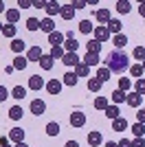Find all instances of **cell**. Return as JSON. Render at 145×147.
<instances>
[{"instance_id": "cell-41", "label": "cell", "mask_w": 145, "mask_h": 147, "mask_svg": "<svg viewBox=\"0 0 145 147\" xmlns=\"http://www.w3.org/2000/svg\"><path fill=\"white\" fill-rule=\"evenodd\" d=\"M46 134H48V136H57V134H60V125H57L55 121L46 123Z\"/></svg>"}, {"instance_id": "cell-26", "label": "cell", "mask_w": 145, "mask_h": 147, "mask_svg": "<svg viewBox=\"0 0 145 147\" xmlns=\"http://www.w3.org/2000/svg\"><path fill=\"white\" fill-rule=\"evenodd\" d=\"M26 66H29V59L22 57V55H16V59H13V68H16V70H24Z\"/></svg>"}, {"instance_id": "cell-34", "label": "cell", "mask_w": 145, "mask_h": 147, "mask_svg": "<svg viewBox=\"0 0 145 147\" xmlns=\"http://www.w3.org/2000/svg\"><path fill=\"white\" fill-rule=\"evenodd\" d=\"M110 75H112V73H110L108 68H106V66H101L99 70H97V75H95V77H97V79H99V81L103 84V81H108V79H110Z\"/></svg>"}, {"instance_id": "cell-5", "label": "cell", "mask_w": 145, "mask_h": 147, "mask_svg": "<svg viewBox=\"0 0 145 147\" xmlns=\"http://www.w3.org/2000/svg\"><path fill=\"white\" fill-rule=\"evenodd\" d=\"M70 125H72V127H84V125H86V114H84V112H72V114H70Z\"/></svg>"}, {"instance_id": "cell-43", "label": "cell", "mask_w": 145, "mask_h": 147, "mask_svg": "<svg viewBox=\"0 0 145 147\" xmlns=\"http://www.w3.org/2000/svg\"><path fill=\"white\" fill-rule=\"evenodd\" d=\"M92 105H95V110H106V108H108V99L106 97H97Z\"/></svg>"}, {"instance_id": "cell-2", "label": "cell", "mask_w": 145, "mask_h": 147, "mask_svg": "<svg viewBox=\"0 0 145 147\" xmlns=\"http://www.w3.org/2000/svg\"><path fill=\"white\" fill-rule=\"evenodd\" d=\"M44 112H46V103H44L42 99H33V101H31V114L42 117Z\"/></svg>"}, {"instance_id": "cell-42", "label": "cell", "mask_w": 145, "mask_h": 147, "mask_svg": "<svg viewBox=\"0 0 145 147\" xmlns=\"http://www.w3.org/2000/svg\"><path fill=\"white\" fill-rule=\"evenodd\" d=\"M2 35L9 37V40H16V26H13V24H5V29H2Z\"/></svg>"}, {"instance_id": "cell-18", "label": "cell", "mask_w": 145, "mask_h": 147, "mask_svg": "<svg viewBox=\"0 0 145 147\" xmlns=\"http://www.w3.org/2000/svg\"><path fill=\"white\" fill-rule=\"evenodd\" d=\"M99 55H95V53H86V57L81 59V64H86V66L90 68V66H99Z\"/></svg>"}, {"instance_id": "cell-12", "label": "cell", "mask_w": 145, "mask_h": 147, "mask_svg": "<svg viewBox=\"0 0 145 147\" xmlns=\"http://www.w3.org/2000/svg\"><path fill=\"white\" fill-rule=\"evenodd\" d=\"M5 18H7V24H16L20 20V9H7Z\"/></svg>"}, {"instance_id": "cell-50", "label": "cell", "mask_w": 145, "mask_h": 147, "mask_svg": "<svg viewBox=\"0 0 145 147\" xmlns=\"http://www.w3.org/2000/svg\"><path fill=\"white\" fill-rule=\"evenodd\" d=\"M70 5H72V9L77 11V9H84V7L88 5V2H86V0H75V2H70Z\"/></svg>"}, {"instance_id": "cell-33", "label": "cell", "mask_w": 145, "mask_h": 147, "mask_svg": "<svg viewBox=\"0 0 145 147\" xmlns=\"http://www.w3.org/2000/svg\"><path fill=\"white\" fill-rule=\"evenodd\" d=\"M103 112H106V117L112 119V121H115V119H119V114H121V112H119V105H108Z\"/></svg>"}, {"instance_id": "cell-49", "label": "cell", "mask_w": 145, "mask_h": 147, "mask_svg": "<svg viewBox=\"0 0 145 147\" xmlns=\"http://www.w3.org/2000/svg\"><path fill=\"white\" fill-rule=\"evenodd\" d=\"M29 7H33L31 0H18V9H20V11H22V9H29Z\"/></svg>"}, {"instance_id": "cell-36", "label": "cell", "mask_w": 145, "mask_h": 147, "mask_svg": "<svg viewBox=\"0 0 145 147\" xmlns=\"http://www.w3.org/2000/svg\"><path fill=\"white\" fill-rule=\"evenodd\" d=\"M101 86H103V84L97 79V77H90V79H88V90H90V92H99Z\"/></svg>"}, {"instance_id": "cell-32", "label": "cell", "mask_w": 145, "mask_h": 147, "mask_svg": "<svg viewBox=\"0 0 145 147\" xmlns=\"http://www.w3.org/2000/svg\"><path fill=\"white\" fill-rule=\"evenodd\" d=\"M86 49H88V53H95V55H99V51H101V42H97L95 37H92L90 42L86 44Z\"/></svg>"}, {"instance_id": "cell-40", "label": "cell", "mask_w": 145, "mask_h": 147, "mask_svg": "<svg viewBox=\"0 0 145 147\" xmlns=\"http://www.w3.org/2000/svg\"><path fill=\"white\" fill-rule=\"evenodd\" d=\"M130 9H132V5H130L127 0H119V2H117V11L119 13H130Z\"/></svg>"}, {"instance_id": "cell-45", "label": "cell", "mask_w": 145, "mask_h": 147, "mask_svg": "<svg viewBox=\"0 0 145 147\" xmlns=\"http://www.w3.org/2000/svg\"><path fill=\"white\" fill-rule=\"evenodd\" d=\"M26 29H29V31H37V29H40V20H37V18H29V20H26Z\"/></svg>"}, {"instance_id": "cell-4", "label": "cell", "mask_w": 145, "mask_h": 147, "mask_svg": "<svg viewBox=\"0 0 145 147\" xmlns=\"http://www.w3.org/2000/svg\"><path fill=\"white\" fill-rule=\"evenodd\" d=\"M125 103L130 105V108H141L143 97H141V94H136V92H127V94H125Z\"/></svg>"}, {"instance_id": "cell-21", "label": "cell", "mask_w": 145, "mask_h": 147, "mask_svg": "<svg viewBox=\"0 0 145 147\" xmlns=\"http://www.w3.org/2000/svg\"><path fill=\"white\" fill-rule=\"evenodd\" d=\"M110 99H112V105H119V103H125V92L123 90H119L117 88L112 94H110Z\"/></svg>"}, {"instance_id": "cell-52", "label": "cell", "mask_w": 145, "mask_h": 147, "mask_svg": "<svg viewBox=\"0 0 145 147\" xmlns=\"http://www.w3.org/2000/svg\"><path fill=\"white\" fill-rule=\"evenodd\" d=\"M117 147H132V141H127V138H121V141L117 143Z\"/></svg>"}, {"instance_id": "cell-17", "label": "cell", "mask_w": 145, "mask_h": 147, "mask_svg": "<svg viewBox=\"0 0 145 147\" xmlns=\"http://www.w3.org/2000/svg\"><path fill=\"white\" fill-rule=\"evenodd\" d=\"M62 46H64V51H66V53H77L79 42L75 40V37H70V40H64V44H62Z\"/></svg>"}, {"instance_id": "cell-47", "label": "cell", "mask_w": 145, "mask_h": 147, "mask_svg": "<svg viewBox=\"0 0 145 147\" xmlns=\"http://www.w3.org/2000/svg\"><path fill=\"white\" fill-rule=\"evenodd\" d=\"M9 94H11V92L7 90L5 86H0V103H2V101H7V99H9Z\"/></svg>"}, {"instance_id": "cell-8", "label": "cell", "mask_w": 145, "mask_h": 147, "mask_svg": "<svg viewBox=\"0 0 145 147\" xmlns=\"http://www.w3.org/2000/svg\"><path fill=\"white\" fill-rule=\"evenodd\" d=\"M44 86H46L44 77H40V75H33V77H29V88H31V90H42Z\"/></svg>"}, {"instance_id": "cell-44", "label": "cell", "mask_w": 145, "mask_h": 147, "mask_svg": "<svg viewBox=\"0 0 145 147\" xmlns=\"http://www.w3.org/2000/svg\"><path fill=\"white\" fill-rule=\"evenodd\" d=\"M130 88H132V81L130 79H125V77H123V79H119V90H123L127 94V92H130Z\"/></svg>"}, {"instance_id": "cell-6", "label": "cell", "mask_w": 145, "mask_h": 147, "mask_svg": "<svg viewBox=\"0 0 145 147\" xmlns=\"http://www.w3.org/2000/svg\"><path fill=\"white\" fill-rule=\"evenodd\" d=\"M64 40H66V35H64V33H60V31L48 33V44H51V46H62V44H64Z\"/></svg>"}, {"instance_id": "cell-25", "label": "cell", "mask_w": 145, "mask_h": 147, "mask_svg": "<svg viewBox=\"0 0 145 147\" xmlns=\"http://www.w3.org/2000/svg\"><path fill=\"white\" fill-rule=\"evenodd\" d=\"M112 129H115V132H125V129H127V121L123 117L115 119V121H112Z\"/></svg>"}, {"instance_id": "cell-30", "label": "cell", "mask_w": 145, "mask_h": 147, "mask_svg": "<svg viewBox=\"0 0 145 147\" xmlns=\"http://www.w3.org/2000/svg\"><path fill=\"white\" fill-rule=\"evenodd\" d=\"M48 55L53 57V59H62V57L66 55V51H64V46H51V53Z\"/></svg>"}, {"instance_id": "cell-39", "label": "cell", "mask_w": 145, "mask_h": 147, "mask_svg": "<svg viewBox=\"0 0 145 147\" xmlns=\"http://www.w3.org/2000/svg\"><path fill=\"white\" fill-rule=\"evenodd\" d=\"M62 79H64V84H66V86H77V79H79V77H77L75 73H66Z\"/></svg>"}, {"instance_id": "cell-29", "label": "cell", "mask_w": 145, "mask_h": 147, "mask_svg": "<svg viewBox=\"0 0 145 147\" xmlns=\"http://www.w3.org/2000/svg\"><path fill=\"white\" fill-rule=\"evenodd\" d=\"M90 31H95V26H92V22H90V20H81V22H79V33L88 35Z\"/></svg>"}, {"instance_id": "cell-7", "label": "cell", "mask_w": 145, "mask_h": 147, "mask_svg": "<svg viewBox=\"0 0 145 147\" xmlns=\"http://www.w3.org/2000/svg\"><path fill=\"white\" fill-rule=\"evenodd\" d=\"M44 88H46L48 94H60V92H62V81L60 79H48Z\"/></svg>"}, {"instance_id": "cell-37", "label": "cell", "mask_w": 145, "mask_h": 147, "mask_svg": "<svg viewBox=\"0 0 145 147\" xmlns=\"http://www.w3.org/2000/svg\"><path fill=\"white\" fill-rule=\"evenodd\" d=\"M75 75H77V77H88V75H90V68L86 66V64H77V66H75Z\"/></svg>"}, {"instance_id": "cell-57", "label": "cell", "mask_w": 145, "mask_h": 147, "mask_svg": "<svg viewBox=\"0 0 145 147\" xmlns=\"http://www.w3.org/2000/svg\"><path fill=\"white\" fill-rule=\"evenodd\" d=\"M103 147H117V143H112V141H108V143H106V145H103Z\"/></svg>"}, {"instance_id": "cell-11", "label": "cell", "mask_w": 145, "mask_h": 147, "mask_svg": "<svg viewBox=\"0 0 145 147\" xmlns=\"http://www.w3.org/2000/svg\"><path fill=\"white\" fill-rule=\"evenodd\" d=\"M42 55H44V53H42L40 46H31L29 53H26V59H29V61H40V59H42Z\"/></svg>"}, {"instance_id": "cell-31", "label": "cell", "mask_w": 145, "mask_h": 147, "mask_svg": "<svg viewBox=\"0 0 145 147\" xmlns=\"http://www.w3.org/2000/svg\"><path fill=\"white\" fill-rule=\"evenodd\" d=\"M132 57L139 61V64H143L145 61V46H136V49L132 51Z\"/></svg>"}, {"instance_id": "cell-14", "label": "cell", "mask_w": 145, "mask_h": 147, "mask_svg": "<svg viewBox=\"0 0 145 147\" xmlns=\"http://www.w3.org/2000/svg\"><path fill=\"white\" fill-rule=\"evenodd\" d=\"M40 29L44 31V33H53L55 31V22H53V18H44V20H40Z\"/></svg>"}, {"instance_id": "cell-9", "label": "cell", "mask_w": 145, "mask_h": 147, "mask_svg": "<svg viewBox=\"0 0 145 147\" xmlns=\"http://www.w3.org/2000/svg\"><path fill=\"white\" fill-rule=\"evenodd\" d=\"M62 64H64V66H77V64H81V59H79V55L77 53H66V55L62 57Z\"/></svg>"}, {"instance_id": "cell-62", "label": "cell", "mask_w": 145, "mask_h": 147, "mask_svg": "<svg viewBox=\"0 0 145 147\" xmlns=\"http://www.w3.org/2000/svg\"><path fill=\"white\" fill-rule=\"evenodd\" d=\"M7 147H9V145H7Z\"/></svg>"}, {"instance_id": "cell-19", "label": "cell", "mask_w": 145, "mask_h": 147, "mask_svg": "<svg viewBox=\"0 0 145 147\" xmlns=\"http://www.w3.org/2000/svg\"><path fill=\"white\" fill-rule=\"evenodd\" d=\"M22 117H24V110L20 105H11V108H9V119H11V121H20Z\"/></svg>"}, {"instance_id": "cell-10", "label": "cell", "mask_w": 145, "mask_h": 147, "mask_svg": "<svg viewBox=\"0 0 145 147\" xmlns=\"http://www.w3.org/2000/svg\"><path fill=\"white\" fill-rule=\"evenodd\" d=\"M9 141L16 143V145H18V143H24V129L22 127H13L11 132H9Z\"/></svg>"}, {"instance_id": "cell-54", "label": "cell", "mask_w": 145, "mask_h": 147, "mask_svg": "<svg viewBox=\"0 0 145 147\" xmlns=\"http://www.w3.org/2000/svg\"><path fill=\"white\" fill-rule=\"evenodd\" d=\"M9 145V136H0V147H7Z\"/></svg>"}, {"instance_id": "cell-23", "label": "cell", "mask_w": 145, "mask_h": 147, "mask_svg": "<svg viewBox=\"0 0 145 147\" xmlns=\"http://www.w3.org/2000/svg\"><path fill=\"white\" fill-rule=\"evenodd\" d=\"M106 26H108V31H110V35H112V33H115V35H119V33H121V26H123V24H121L119 20H115V18H110V22H108V24H106Z\"/></svg>"}, {"instance_id": "cell-27", "label": "cell", "mask_w": 145, "mask_h": 147, "mask_svg": "<svg viewBox=\"0 0 145 147\" xmlns=\"http://www.w3.org/2000/svg\"><path fill=\"white\" fill-rule=\"evenodd\" d=\"M112 44L117 46V51H121V49L127 44V37L123 35V33H119V35H112Z\"/></svg>"}, {"instance_id": "cell-13", "label": "cell", "mask_w": 145, "mask_h": 147, "mask_svg": "<svg viewBox=\"0 0 145 147\" xmlns=\"http://www.w3.org/2000/svg\"><path fill=\"white\" fill-rule=\"evenodd\" d=\"M95 18H97V22L108 24V22H110V9H97V11H95Z\"/></svg>"}, {"instance_id": "cell-48", "label": "cell", "mask_w": 145, "mask_h": 147, "mask_svg": "<svg viewBox=\"0 0 145 147\" xmlns=\"http://www.w3.org/2000/svg\"><path fill=\"white\" fill-rule=\"evenodd\" d=\"M136 123H143L145 125V108H139V112H136Z\"/></svg>"}, {"instance_id": "cell-35", "label": "cell", "mask_w": 145, "mask_h": 147, "mask_svg": "<svg viewBox=\"0 0 145 147\" xmlns=\"http://www.w3.org/2000/svg\"><path fill=\"white\" fill-rule=\"evenodd\" d=\"M132 134H134V138H143L145 136V125L143 123H134L132 125Z\"/></svg>"}, {"instance_id": "cell-60", "label": "cell", "mask_w": 145, "mask_h": 147, "mask_svg": "<svg viewBox=\"0 0 145 147\" xmlns=\"http://www.w3.org/2000/svg\"><path fill=\"white\" fill-rule=\"evenodd\" d=\"M2 29H5V26H2V22H0V33H2Z\"/></svg>"}, {"instance_id": "cell-22", "label": "cell", "mask_w": 145, "mask_h": 147, "mask_svg": "<svg viewBox=\"0 0 145 147\" xmlns=\"http://www.w3.org/2000/svg\"><path fill=\"white\" fill-rule=\"evenodd\" d=\"M24 49H26V44H24V40H20V37L11 40V51L16 53V55H20V53H22Z\"/></svg>"}, {"instance_id": "cell-51", "label": "cell", "mask_w": 145, "mask_h": 147, "mask_svg": "<svg viewBox=\"0 0 145 147\" xmlns=\"http://www.w3.org/2000/svg\"><path fill=\"white\" fill-rule=\"evenodd\" d=\"M33 7L35 9H46V0H33Z\"/></svg>"}, {"instance_id": "cell-15", "label": "cell", "mask_w": 145, "mask_h": 147, "mask_svg": "<svg viewBox=\"0 0 145 147\" xmlns=\"http://www.w3.org/2000/svg\"><path fill=\"white\" fill-rule=\"evenodd\" d=\"M101 143H103L101 132H90V134H88V145L90 147H99Z\"/></svg>"}, {"instance_id": "cell-1", "label": "cell", "mask_w": 145, "mask_h": 147, "mask_svg": "<svg viewBox=\"0 0 145 147\" xmlns=\"http://www.w3.org/2000/svg\"><path fill=\"white\" fill-rule=\"evenodd\" d=\"M103 66L108 68L110 73H123L130 68V57H127L125 51H110L108 57L103 59Z\"/></svg>"}, {"instance_id": "cell-53", "label": "cell", "mask_w": 145, "mask_h": 147, "mask_svg": "<svg viewBox=\"0 0 145 147\" xmlns=\"http://www.w3.org/2000/svg\"><path fill=\"white\" fill-rule=\"evenodd\" d=\"M132 147H145V138H134Z\"/></svg>"}, {"instance_id": "cell-20", "label": "cell", "mask_w": 145, "mask_h": 147, "mask_svg": "<svg viewBox=\"0 0 145 147\" xmlns=\"http://www.w3.org/2000/svg\"><path fill=\"white\" fill-rule=\"evenodd\" d=\"M60 16H62L64 20H72V18H75V9H72V5H70V2H68V5H62Z\"/></svg>"}, {"instance_id": "cell-38", "label": "cell", "mask_w": 145, "mask_h": 147, "mask_svg": "<svg viewBox=\"0 0 145 147\" xmlns=\"http://www.w3.org/2000/svg\"><path fill=\"white\" fill-rule=\"evenodd\" d=\"M143 66H141V64H132V66H130V75H132V77H136V79H141V77H143Z\"/></svg>"}, {"instance_id": "cell-24", "label": "cell", "mask_w": 145, "mask_h": 147, "mask_svg": "<svg viewBox=\"0 0 145 147\" xmlns=\"http://www.w3.org/2000/svg\"><path fill=\"white\" fill-rule=\"evenodd\" d=\"M37 64H40V68H42V70H51V68H53V64H55V59L51 55H42V59L37 61Z\"/></svg>"}, {"instance_id": "cell-58", "label": "cell", "mask_w": 145, "mask_h": 147, "mask_svg": "<svg viewBox=\"0 0 145 147\" xmlns=\"http://www.w3.org/2000/svg\"><path fill=\"white\" fill-rule=\"evenodd\" d=\"M2 11H7V7H5V2L0 0V13H2Z\"/></svg>"}, {"instance_id": "cell-56", "label": "cell", "mask_w": 145, "mask_h": 147, "mask_svg": "<svg viewBox=\"0 0 145 147\" xmlns=\"http://www.w3.org/2000/svg\"><path fill=\"white\" fill-rule=\"evenodd\" d=\"M64 147H79V143L77 141H66V145Z\"/></svg>"}, {"instance_id": "cell-59", "label": "cell", "mask_w": 145, "mask_h": 147, "mask_svg": "<svg viewBox=\"0 0 145 147\" xmlns=\"http://www.w3.org/2000/svg\"><path fill=\"white\" fill-rule=\"evenodd\" d=\"M13 147H29L26 143H18V145H13Z\"/></svg>"}, {"instance_id": "cell-28", "label": "cell", "mask_w": 145, "mask_h": 147, "mask_svg": "<svg viewBox=\"0 0 145 147\" xmlns=\"http://www.w3.org/2000/svg\"><path fill=\"white\" fill-rule=\"evenodd\" d=\"M11 97L18 99V101H22V99L26 97V88H24V86H16V88L11 90Z\"/></svg>"}, {"instance_id": "cell-55", "label": "cell", "mask_w": 145, "mask_h": 147, "mask_svg": "<svg viewBox=\"0 0 145 147\" xmlns=\"http://www.w3.org/2000/svg\"><path fill=\"white\" fill-rule=\"evenodd\" d=\"M139 13H141V18L145 20V2H141V5H139Z\"/></svg>"}, {"instance_id": "cell-46", "label": "cell", "mask_w": 145, "mask_h": 147, "mask_svg": "<svg viewBox=\"0 0 145 147\" xmlns=\"http://www.w3.org/2000/svg\"><path fill=\"white\" fill-rule=\"evenodd\" d=\"M134 88H136V94H141V97H143L145 94V79H136V84H134Z\"/></svg>"}, {"instance_id": "cell-3", "label": "cell", "mask_w": 145, "mask_h": 147, "mask_svg": "<svg viewBox=\"0 0 145 147\" xmlns=\"http://www.w3.org/2000/svg\"><path fill=\"white\" fill-rule=\"evenodd\" d=\"M92 33H95V40L97 42H108L110 40V31H108V26H95V31H92Z\"/></svg>"}, {"instance_id": "cell-61", "label": "cell", "mask_w": 145, "mask_h": 147, "mask_svg": "<svg viewBox=\"0 0 145 147\" xmlns=\"http://www.w3.org/2000/svg\"><path fill=\"white\" fill-rule=\"evenodd\" d=\"M141 66H143V70H145V61H143V64H141Z\"/></svg>"}, {"instance_id": "cell-16", "label": "cell", "mask_w": 145, "mask_h": 147, "mask_svg": "<svg viewBox=\"0 0 145 147\" xmlns=\"http://www.w3.org/2000/svg\"><path fill=\"white\" fill-rule=\"evenodd\" d=\"M44 11H46V18H53L55 13L62 11V5L60 2H46V9H44Z\"/></svg>"}]
</instances>
